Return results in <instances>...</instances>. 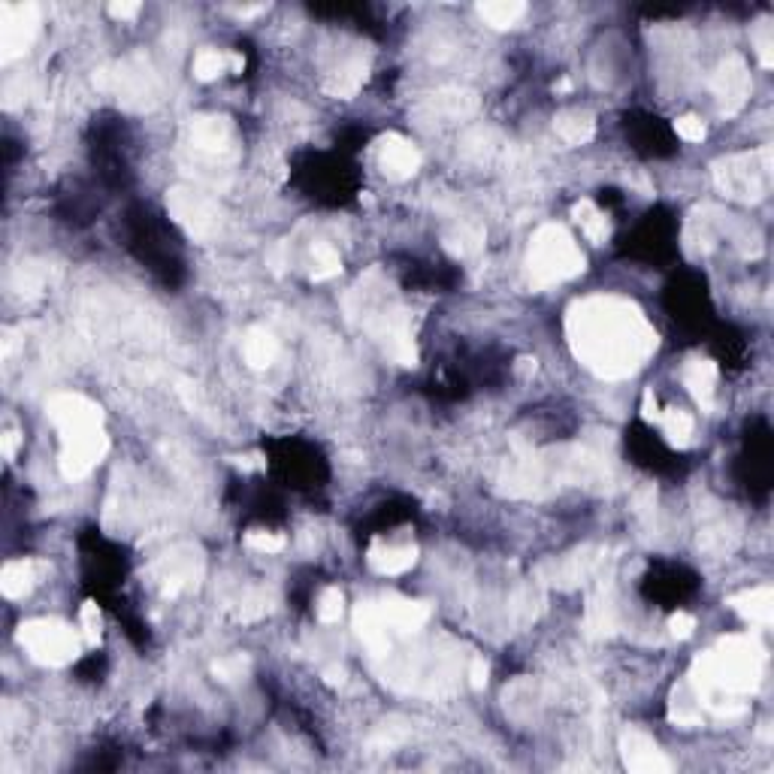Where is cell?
<instances>
[{
	"instance_id": "obj_14",
	"label": "cell",
	"mask_w": 774,
	"mask_h": 774,
	"mask_svg": "<svg viewBox=\"0 0 774 774\" xmlns=\"http://www.w3.org/2000/svg\"><path fill=\"white\" fill-rule=\"evenodd\" d=\"M30 584H34V563L30 560L6 563L4 575H0V590H4L6 599H22L30 590Z\"/></svg>"
},
{
	"instance_id": "obj_10",
	"label": "cell",
	"mask_w": 774,
	"mask_h": 774,
	"mask_svg": "<svg viewBox=\"0 0 774 774\" xmlns=\"http://www.w3.org/2000/svg\"><path fill=\"white\" fill-rule=\"evenodd\" d=\"M683 385L690 387V394L699 399L702 409H711L717 387V366L711 361H690L687 370H683Z\"/></svg>"
},
{
	"instance_id": "obj_9",
	"label": "cell",
	"mask_w": 774,
	"mask_h": 774,
	"mask_svg": "<svg viewBox=\"0 0 774 774\" xmlns=\"http://www.w3.org/2000/svg\"><path fill=\"white\" fill-rule=\"evenodd\" d=\"M381 167L390 178H409L421 167V152L403 136H387L381 143Z\"/></svg>"
},
{
	"instance_id": "obj_4",
	"label": "cell",
	"mask_w": 774,
	"mask_h": 774,
	"mask_svg": "<svg viewBox=\"0 0 774 774\" xmlns=\"http://www.w3.org/2000/svg\"><path fill=\"white\" fill-rule=\"evenodd\" d=\"M22 645L30 650V657L48 665H64L79 654V639L70 626L55 621H30L22 626Z\"/></svg>"
},
{
	"instance_id": "obj_18",
	"label": "cell",
	"mask_w": 774,
	"mask_h": 774,
	"mask_svg": "<svg viewBox=\"0 0 774 774\" xmlns=\"http://www.w3.org/2000/svg\"><path fill=\"white\" fill-rule=\"evenodd\" d=\"M575 218H578V224H581V230H584V236L590 242H602L608 236L605 215H602V212L593 206V203H581V206L575 209Z\"/></svg>"
},
{
	"instance_id": "obj_26",
	"label": "cell",
	"mask_w": 774,
	"mask_h": 774,
	"mask_svg": "<svg viewBox=\"0 0 774 774\" xmlns=\"http://www.w3.org/2000/svg\"><path fill=\"white\" fill-rule=\"evenodd\" d=\"M83 632H85V639L91 641V645H97V639H100V632H103L100 611H97V605H91V602L83 608Z\"/></svg>"
},
{
	"instance_id": "obj_22",
	"label": "cell",
	"mask_w": 774,
	"mask_h": 774,
	"mask_svg": "<svg viewBox=\"0 0 774 774\" xmlns=\"http://www.w3.org/2000/svg\"><path fill=\"white\" fill-rule=\"evenodd\" d=\"M312 255H315V270H312V275L317 282L321 279H330V275H336L339 273V255L336 251H333L330 246H315L312 248Z\"/></svg>"
},
{
	"instance_id": "obj_7",
	"label": "cell",
	"mask_w": 774,
	"mask_h": 774,
	"mask_svg": "<svg viewBox=\"0 0 774 774\" xmlns=\"http://www.w3.org/2000/svg\"><path fill=\"white\" fill-rule=\"evenodd\" d=\"M747 91H751V76H747V67L741 58H726L720 64V70L714 73V94L726 103V109H738L744 103Z\"/></svg>"
},
{
	"instance_id": "obj_21",
	"label": "cell",
	"mask_w": 774,
	"mask_h": 774,
	"mask_svg": "<svg viewBox=\"0 0 774 774\" xmlns=\"http://www.w3.org/2000/svg\"><path fill=\"white\" fill-rule=\"evenodd\" d=\"M194 143L203 149H224L227 143V127L222 118H200L194 125Z\"/></svg>"
},
{
	"instance_id": "obj_28",
	"label": "cell",
	"mask_w": 774,
	"mask_h": 774,
	"mask_svg": "<svg viewBox=\"0 0 774 774\" xmlns=\"http://www.w3.org/2000/svg\"><path fill=\"white\" fill-rule=\"evenodd\" d=\"M669 626H672V635H678V639H687V635H692V630H696V617L678 611V614L672 617Z\"/></svg>"
},
{
	"instance_id": "obj_29",
	"label": "cell",
	"mask_w": 774,
	"mask_h": 774,
	"mask_svg": "<svg viewBox=\"0 0 774 774\" xmlns=\"http://www.w3.org/2000/svg\"><path fill=\"white\" fill-rule=\"evenodd\" d=\"M136 13H140V4H134V0H127V4H112V6H109L112 19H121V22L134 19Z\"/></svg>"
},
{
	"instance_id": "obj_1",
	"label": "cell",
	"mask_w": 774,
	"mask_h": 774,
	"mask_svg": "<svg viewBox=\"0 0 774 774\" xmlns=\"http://www.w3.org/2000/svg\"><path fill=\"white\" fill-rule=\"evenodd\" d=\"M572 339L578 354L608 378L626 376L654 348V333L630 303L587 300L572 312Z\"/></svg>"
},
{
	"instance_id": "obj_17",
	"label": "cell",
	"mask_w": 774,
	"mask_h": 774,
	"mask_svg": "<svg viewBox=\"0 0 774 774\" xmlns=\"http://www.w3.org/2000/svg\"><path fill=\"white\" fill-rule=\"evenodd\" d=\"M593 130L596 127H593L590 116H584V112H566V116L557 118V134L572 145L587 143L593 136Z\"/></svg>"
},
{
	"instance_id": "obj_27",
	"label": "cell",
	"mask_w": 774,
	"mask_h": 774,
	"mask_svg": "<svg viewBox=\"0 0 774 774\" xmlns=\"http://www.w3.org/2000/svg\"><path fill=\"white\" fill-rule=\"evenodd\" d=\"M242 669H246V663H242L239 657H233V659H218V663H215V674H218V678H222V681H233V678H239Z\"/></svg>"
},
{
	"instance_id": "obj_5",
	"label": "cell",
	"mask_w": 774,
	"mask_h": 774,
	"mask_svg": "<svg viewBox=\"0 0 774 774\" xmlns=\"http://www.w3.org/2000/svg\"><path fill=\"white\" fill-rule=\"evenodd\" d=\"M48 418L61 430L64 439H76L85 433H97L100 430V409L91 399L79 394H61L48 403Z\"/></svg>"
},
{
	"instance_id": "obj_30",
	"label": "cell",
	"mask_w": 774,
	"mask_h": 774,
	"mask_svg": "<svg viewBox=\"0 0 774 774\" xmlns=\"http://www.w3.org/2000/svg\"><path fill=\"white\" fill-rule=\"evenodd\" d=\"M472 683H475V687H484V683H487V665H484V659H475V663H472Z\"/></svg>"
},
{
	"instance_id": "obj_25",
	"label": "cell",
	"mask_w": 774,
	"mask_h": 774,
	"mask_svg": "<svg viewBox=\"0 0 774 774\" xmlns=\"http://www.w3.org/2000/svg\"><path fill=\"white\" fill-rule=\"evenodd\" d=\"M246 544H248V548L260 551V553H279L284 548V539L279 533H248Z\"/></svg>"
},
{
	"instance_id": "obj_2",
	"label": "cell",
	"mask_w": 774,
	"mask_h": 774,
	"mask_svg": "<svg viewBox=\"0 0 774 774\" xmlns=\"http://www.w3.org/2000/svg\"><path fill=\"white\" fill-rule=\"evenodd\" d=\"M762 648L753 639L732 635L720 648L699 659L696 683L705 692H747L756 687L762 672Z\"/></svg>"
},
{
	"instance_id": "obj_12",
	"label": "cell",
	"mask_w": 774,
	"mask_h": 774,
	"mask_svg": "<svg viewBox=\"0 0 774 774\" xmlns=\"http://www.w3.org/2000/svg\"><path fill=\"white\" fill-rule=\"evenodd\" d=\"M732 605H735L751 623L769 626L774 614V593H771V587H756V590H747L732 599Z\"/></svg>"
},
{
	"instance_id": "obj_24",
	"label": "cell",
	"mask_w": 774,
	"mask_h": 774,
	"mask_svg": "<svg viewBox=\"0 0 774 774\" xmlns=\"http://www.w3.org/2000/svg\"><path fill=\"white\" fill-rule=\"evenodd\" d=\"M674 130H678V136L687 143H702L705 134H708L705 121L699 116H681L678 121H674Z\"/></svg>"
},
{
	"instance_id": "obj_6",
	"label": "cell",
	"mask_w": 774,
	"mask_h": 774,
	"mask_svg": "<svg viewBox=\"0 0 774 774\" xmlns=\"http://www.w3.org/2000/svg\"><path fill=\"white\" fill-rule=\"evenodd\" d=\"M106 454V436L97 430V433H85L76 439H64V451H61V472L70 478H85L91 472L100 457Z\"/></svg>"
},
{
	"instance_id": "obj_3",
	"label": "cell",
	"mask_w": 774,
	"mask_h": 774,
	"mask_svg": "<svg viewBox=\"0 0 774 774\" xmlns=\"http://www.w3.org/2000/svg\"><path fill=\"white\" fill-rule=\"evenodd\" d=\"M526 266H529V279H533V284L548 288L553 282L572 279V275L581 273L584 255L563 227L548 224L535 233L533 246H529Z\"/></svg>"
},
{
	"instance_id": "obj_19",
	"label": "cell",
	"mask_w": 774,
	"mask_h": 774,
	"mask_svg": "<svg viewBox=\"0 0 774 774\" xmlns=\"http://www.w3.org/2000/svg\"><path fill=\"white\" fill-rule=\"evenodd\" d=\"M224 70H230V55H222L215 48H203L197 58H194V76L203 79V83L222 76Z\"/></svg>"
},
{
	"instance_id": "obj_13",
	"label": "cell",
	"mask_w": 774,
	"mask_h": 774,
	"mask_svg": "<svg viewBox=\"0 0 774 774\" xmlns=\"http://www.w3.org/2000/svg\"><path fill=\"white\" fill-rule=\"evenodd\" d=\"M414 548H385V544H376L370 551V566L376 569L378 575H403L414 566Z\"/></svg>"
},
{
	"instance_id": "obj_11",
	"label": "cell",
	"mask_w": 774,
	"mask_h": 774,
	"mask_svg": "<svg viewBox=\"0 0 774 774\" xmlns=\"http://www.w3.org/2000/svg\"><path fill=\"white\" fill-rule=\"evenodd\" d=\"M381 617H385L387 626H396L403 632H412V630H421L430 617V608L421 605V602H405V599H390L385 602L381 608Z\"/></svg>"
},
{
	"instance_id": "obj_16",
	"label": "cell",
	"mask_w": 774,
	"mask_h": 774,
	"mask_svg": "<svg viewBox=\"0 0 774 774\" xmlns=\"http://www.w3.org/2000/svg\"><path fill=\"white\" fill-rule=\"evenodd\" d=\"M478 13H482V19L491 22L493 28H509V24H515L520 15L526 13V6L520 4V0H491V4L478 6Z\"/></svg>"
},
{
	"instance_id": "obj_8",
	"label": "cell",
	"mask_w": 774,
	"mask_h": 774,
	"mask_svg": "<svg viewBox=\"0 0 774 774\" xmlns=\"http://www.w3.org/2000/svg\"><path fill=\"white\" fill-rule=\"evenodd\" d=\"M623 753H626V765H630L632 771H669L672 769V762L665 760L663 751H657L654 738L639 729L623 735Z\"/></svg>"
},
{
	"instance_id": "obj_15",
	"label": "cell",
	"mask_w": 774,
	"mask_h": 774,
	"mask_svg": "<svg viewBox=\"0 0 774 774\" xmlns=\"http://www.w3.org/2000/svg\"><path fill=\"white\" fill-rule=\"evenodd\" d=\"M242 354H246V361L255 366V370H264V366H270L275 361V354H279V342L266 330H251L246 345H242Z\"/></svg>"
},
{
	"instance_id": "obj_20",
	"label": "cell",
	"mask_w": 774,
	"mask_h": 774,
	"mask_svg": "<svg viewBox=\"0 0 774 774\" xmlns=\"http://www.w3.org/2000/svg\"><path fill=\"white\" fill-rule=\"evenodd\" d=\"M659 421H663L665 436H669L674 445H687L692 439V430H696L692 427V418L681 409H669L665 414H659Z\"/></svg>"
},
{
	"instance_id": "obj_23",
	"label": "cell",
	"mask_w": 774,
	"mask_h": 774,
	"mask_svg": "<svg viewBox=\"0 0 774 774\" xmlns=\"http://www.w3.org/2000/svg\"><path fill=\"white\" fill-rule=\"evenodd\" d=\"M317 617H321L324 623H336L342 617V593H339V587H327V590L321 593V599H317Z\"/></svg>"
}]
</instances>
